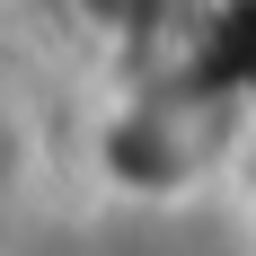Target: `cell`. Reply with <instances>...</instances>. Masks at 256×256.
Here are the masks:
<instances>
[{
    "instance_id": "obj_1",
    "label": "cell",
    "mask_w": 256,
    "mask_h": 256,
    "mask_svg": "<svg viewBox=\"0 0 256 256\" xmlns=\"http://www.w3.org/2000/svg\"><path fill=\"white\" fill-rule=\"evenodd\" d=\"M36 177V132L0 106V204H18V186Z\"/></svg>"
}]
</instances>
